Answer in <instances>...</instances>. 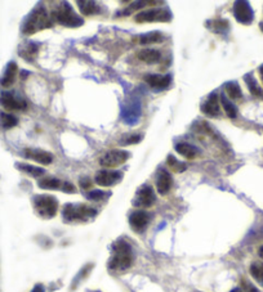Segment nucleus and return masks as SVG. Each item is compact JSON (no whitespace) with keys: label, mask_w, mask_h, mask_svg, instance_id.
I'll return each instance as SVG.
<instances>
[{"label":"nucleus","mask_w":263,"mask_h":292,"mask_svg":"<svg viewBox=\"0 0 263 292\" xmlns=\"http://www.w3.org/2000/svg\"><path fill=\"white\" fill-rule=\"evenodd\" d=\"M142 139V137L138 134H133V135H127V137H123L120 139V145L123 146H130V145H137V143H140V141Z\"/></svg>","instance_id":"nucleus-32"},{"label":"nucleus","mask_w":263,"mask_h":292,"mask_svg":"<svg viewBox=\"0 0 263 292\" xmlns=\"http://www.w3.org/2000/svg\"><path fill=\"white\" fill-rule=\"evenodd\" d=\"M121 179H123V174L120 171H112V170H101L94 176V182L101 187H112Z\"/></svg>","instance_id":"nucleus-11"},{"label":"nucleus","mask_w":263,"mask_h":292,"mask_svg":"<svg viewBox=\"0 0 263 292\" xmlns=\"http://www.w3.org/2000/svg\"><path fill=\"white\" fill-rule=\"evenodd\" d=\"M31 292H44V286L43 285H36Z\"/></svg>","instance_id":"nucleus-37"},{"label":"nucleus","mask_w":263,"mask_h":292,"mask_svg":"<svg viewBox=\"0 0 263 292\" xmlns=\"http://www.w3.org/2000/svg\"><path fill=\"white\" fill-rule=\"evenodd\" d=\"M38 52L39 44H36V43H29V44L25 45V47L19 51V56L22 57V58H25L26 61H32L36 57Z\"/></svg>","instance_id":"nucleus-24"},{"label":"nucleus","mask_w":263,"mask_h":292,"mask_svg":"<svg viewBox=\"0 0 263 292\" xmlns=\"http://www.w3.org/2000/svg\"><path fill=\"white\" fill-rule=\"evenodd\" d=\"M137 23H149V22H169L172 19V13L168 8H151V9L143 10L137 13L134 17Z\"/></svg>","instance_id":"nucleus-6"},{"label":"nucleus","mask_w":263,"mask_h":292,"mask_svg":"<svg viewBox=\"0 0 263 292\" xmlns=\"http://www.w3.org/2000/svg\"><path fill=\"white\" fill-rule=\"evenodd\" d=\"M52 27V21L49 18L44 6L38 5L30 13L22 23V32L25 35H32L40 31L43 28Z\"/></svg>","instance_id":"nucleus-2"},{"label":"nucleus","mask_w":263,"mask_h":292,"mask_svg":"<svg viewBox=\"0 0 263 292\" xmlns=\"http://www.w3.org/2000/svg\"><path fill=\"white\" fill-rule=\"evenodd\" d=\"M133 264V251L129 243L123 239L117 241L114 245L112 256L108 261V268L111 270L121 272V270L129 269Z\"/></svg>","instance_id":"nucleus-1"},{"label":"nucleus","mask_w":263,"mask_h":292,"mask_svg":"<svg viewBox=\"0 0 263 292\" xmlns=\"http://www.w3.org/2000/svg\"><path fill=\"white\" fill-rule=\"evenodd\" d=\"M175 151L178 152V153L181 154V156H183L184 158H187V160H192V158H195L197 156V149L193 146L188 145V143H178L177 146H175Z\"/></svg>","instance_id":"nucleus-21"},{"label":"nucleus","mask_w":263,"mask_h":292,"mask_svg":"<svg viewBox=\"0 0 263 292\" xmlns=\"http://www.w3.org/2000/svg\"><path fill=\"white\" fill-rule=\"evenodd\" d=\"M16 167L18 170H21L22 173L29 174V175L34 176V178H39V176L44 175V173H45L44 169L32 166V165H27V163H16Z\"/></svg>","instance_id":"nucleus-25"},{"label":"nucleus","mask_w":263,"mask_h":292,"mask_svg":"<svg viewBox=\"0 0 263 292\" xmlns=\"http://www.w3.org/2000/svg\"><path fill=\"white\" fill-rule=\"evenodd\" d=\"M80 187L84 189H88L92 187V182H90V179H88V178H84V179L80 180Z\"/></svg>","instance_id":"nucleus-36"},{"label":"nucleus","mask_w":263,"mask_h":292,"mask_svg":"<svg viewBox=\"0 0 263 292\" xmlns=\"http://www.w3.org/2000/svg\"><path fill=\"white\" fill-rule=\"evenodd\" d=\"M145 81L154 89H158V90H163V89H167L171 85L172 82V76L171 75H146L145 76Z\"/></svg>","instance_id":"nucleus-16"},{"label":"nucleus","mask_w":263,"mask_h":292,"mask_svg":"<svg viewBox=\"0 0 263 292\" xmlns=\"http://www.w3.org/2000/svg\"><path fill=\"white\" fill-rule=\"evenodd\" d=\"M150 223V215L143 210H137L130 214L129 225L137 233H142L146 230Z\"/></svg>","instance_id":"nucleus-12"},{"label":"nucleus","mask_w":263,"mask_h":292,"mask_svg":"<svg viewBox=\"0 0 263 292\" xmlns=\"http://www.w3.org/2000/svg\"><path fill=\"white\" fill-rule=\"evenodd\" d=\"M231 292H241V290H239V289H235V290H232Z\"/></svg>","instance_id":"nucleus-40"},{"label":"nucleus","mask_w":263,"mask_h":292,"mask_svg":"<svg viewBox=\"0 0 263 292\" xmlns=\"http://www.w3.org/2000/svg\"><path fill=\"white\" fill-rule=\"evenodd\" d=\"M18 124V120L16 117L10 115V113L0 112V126L3 129H10V128H14V126Z\"/></svg>","instance_id":"nucleus-30"},{"label":"nucleus","mask_w":263,"mask_h":292,"mask_svg":"<svg viewBox=\"0 0 263 292\" xmlns=\"http://www.w3.org/2000/svg\"><path fill=\"white\" fill-rule=\"evenodd\" d=\"M206 26L216 34H226L230 28V23L226 19H212L206 22Z\"/></svg>","instance_id":"nucleus-22"},{"label":"nucleus","mask_w":263,"mask_h":292,"mask_svg":"<svg viewBox=\"0 0 263 292\" xmlns=\"http://www.w3.org/2000/svg\"><path fill=\"white\" fill-rule=\"evenodd\" d=\"M25 157L34 160L35 162L41 163V165H49L53 162V154L49 152H45L43 149H32V148H27L25 149Z\"/></svg>","instance_id":"nucleus-15"},{"label":"nucleus","mask_w":263,"mask_h":292,"mask_svg":"<svg viewBox=\"0 0 263 292\" xmlns=\"http://www.w3.org/2000/svg\"><path fill=\"white\" fill-rule=\"evenodd\" d=\"M260 75H261V79H262V82H263V65L260 67Z\"/></svg>","instance_id":"nucleus-39"},{"label":"nucleus","mask_w":263,"mask_h":292,"mask_svg":"<svg viewBox=\"0 0 263 292\" xmlns=\"http://www.w3.org/2000/svg\"><path fill=\"white\" fill-rule=\"evenodd\" d=\"M129 156L130 154L128 153L127 151H120V149H111V151H107L102 154L101 157H99L98 162L101 166L111 169V167H116V166H120V165H123L125 161H128Z\"/></svg>","instance_id":"nucleus-7"},{"label":"nucleus","mask_w":263,"mask_h":292,"mask_svg":"<svg viewBox=\"0 0 263 292\" xmlns=\"http://www.w3.org/2000/svg\"><path fill=\"white\" fill-rule=\"evenodd\" d=\"M52 18L57 23L66 26V27H79V26H82L84 23L83 18H80L74 12L71 5H69L67 3H62L61 6H57L53 10V13H52Z\"/></svg>","instance_id":"nucleus-5"},{"label":"nucleus","mask_w":263,"mask_h":292,"mask_svg":"<svg viewBox=\"0 0 263 292\" xmlns=\"http://www.w3.org/2000/svg\"><path fill=\"white\" fill-rule=\"evenodd\" d=\"M225 91L231 99H240L243 97L241 89L236 81H230L225 84Z\"/></svg>","instance_id":"nucleus-29"},{"label":"nucleus","mask_w":263,"mask_h":292,"mask_svg":"<svg viewBox=\"0 0 263 292\" xmlns=\"http://www.w3.org/2000/svg\"><path fill=\"white\" fill-rule=\"evenodd\" d=\"M34 209L39 217L44 219H52L58 213L57 198L51 195H38L32 198Z\"/></svg>","instance_id":"nucleus-4"},{"label":"nucleus","mask_w":263,"mask_h":292,"mask_svg":"<svg viewBox=\"0 0 263 292\" xmlns=\"http://www.w3.org/2000/svg\"><path fill=\"white\" fill-rule=\"evenodd\" d=\"M241 289H243L241 292H260L256 289V286H253V285L247 280L241 281Z\"/></svg>","instance_id":"nucleus-34"},{"label":"nucleus","mask_w":263,"mask_h":292,"mask_svg":"<svg viewBox=\"0 0 263 292\" xmlns=\"http://www.w3.org/2000/svg\"><path fill=\"white\" fill-rule=\"evenodd\" d=\"M0 106L8 111H22L26 108V102L9 91H3L0 94Z\"/></svg>","instance_id":"nucleus-10"},{"label":"nucleus","mask_w":263,"mask_h":292,"mask_svg":"<svg viewBox=\"0 0 263 292\" xmlns=\"http://www.w3.org/2000/svg\"><path fill=\"white\" fill-rule=\"evenodd\" d=\"M162 41H164V35L160 31L147 32V34H143L140 38V43L143 45L158 44V43H162Z\"/></svg>","instance_id":"nucleus-23"},{"label":"nucleus","mask_w":263,"mask_h":292,"mask_svg":"<svg viewBox=\"0 0 263 292\" xmlns=\"http://www.w3.org/2000/svg\"><path fill=\"white\" fill-rule=\"evenodd\" d=\"M167 162H168L169 167H171L175 173H183L184 170L187 169V165L183 162H179L173 154H169L168 158H167Z\"/></svg>","instance_id":"nucleus-31"},{"label":"nucleus","mask_w":263,"mask_h":292,"mask_svg":"<svg viewBox=\"0 0 263 292\" xmlns=\"http://www.w3.org/2000/svg\"><path fill=\"white\" fill-rule=\"evenodd\" d=\"M87 197H88L89 200H93V201H99V200H102V198L105 197V193L101 191H93L90 192Z\"/></svg>","instance_id":"nucleus-35"},{"label":"nucleus","mask_w":263,"mask_h":292,"mask_svg":"<svg viewBox=\"0 0 263 292\" xmlns=\"http://www.w3.org/2000/svg\"><path fill=\"white\" fill-rule=\"evenodd\" d=\"M251 276L253 277V280L263 287V263L261 261H254L253 264L249 268Z\"/></svg>","instance_id":"nucleus-27"},{"label":"nucleus","mask_w":263,"mask_h":292,"mask_svg":"<svg viewBox=\"0 0 263 292\" xmlns=\"http://www.w3.org/2000/svg\"><path fill=\"white\" fill-rule=\"evenodd\" d=\"M79 9L83 16H94L101 12V8L95 1H89V0H80L78 1Z\"/></svg>","instance_id":"nucleus-19"},{"label":"nucleus","mask_w":263,"mask_h":292,"mask_svg":"<svg viewBox=\"0 0 263 292\" xmlns=\"http://www.w3.org/2000/svg\"><path fill=\"white\" fill-rule=\"evenodd\" d=\"M201 112L209 117L219 116V98L216 93H212L201 104Z\"/></svg>","instance_id":"nucleus-14"},{"label":"nucleus","mask_w":263,"mask_h":292,"mask_svg":"<svg viewBox=\"0 0 263 292\" xmlns=\"http://www.w3.org/2000/svg\"><path fill=\"white\" fill-rule=\"evenodd\" d=\"M97 215V210L88 205H65L62 210V218L66 223H74V221H87Z\"/></svg>","instance_id":"nucleus-3"},{"label":"nucleus","mask_w":263,"mask_h":292,"mask_svg":"<svg viewBox=\"0 0 263 292\" xmlns=\"http://www.w3.org/2000/svg\"><path fill=\"white\" fill-rule=\"evenodd\" d=\"M221 103H222L226 115H227L230 119H236V117H238V107L235 106L225 94L221 97Z\"/></svg>","instance_id":"nucleus-28"},{"label":"nucleus","mask_w":263,"mask_h":292,"mask_svg":"<svg viewBox=\"0 0 263 292\" xmlns=\"http://www.w3.org/2000/svg\"><path fill=\"white\" fill-rule=\"evenodd\" d=\"M17 73H18V67L14 62H9L6 65L5 71L1 75V79H0V85L3 86V88H9L14 84L17 77Z\"/></svg>","instance_id":"nucleus-17"},{"label":"nucleus","mask_w":263,"mask_h":292,"mask_svg":"<svg viewBox=\"0 0 263 292\" xmlns=\"http://www.w3.org/2000/svg\"><path fill=\"white\" fill-rule=\"evenodd\" d=\"M172 186H173V178H172L171 173L167 170H160L156 176V188L160 195H168L171 191Z\"/></svg>","instance_id":"nucleus-13"},{"label":"nucleus","mask_w":263,"mask_h":292,"mask_svg":"<svg viewBox=\"0 0 263 292\" xmlns=\"http://www.w3.org/2000/svg\"><path fill=\"white\" fill-rule=\"evenodd\" d=\"M234 14L236 21L241 25H251L253 22V10L248 1H243V0L235 1Z\"/></svg>","instance_id":"nucleus-9"},{"label":"nucleus","mask_w":263,"mask_h":292,"mask_svg":"<svg viewBox=\"0 0 263 292\" xmlns=\"http://www.w3.org/2000/svg\"><path fill=\"white\" fill-rule=\"evenodd\" d=\"M258 255H260L261 259H263V246H261V247L258 248Z\"/></svg>","instance_id":"nucleus-38"},{"label":"nucleus","mask_w":263,"mask_h":292,"mask_svg":"<svg viewBox=\"0 0 263 292\" xmlns=\"http://www.w3.org/2000/svg\"><path fill=\"white\" fill-rule=\"evenodd\" d=\"M38 186L41 189H61V191H64L65 182L57 179V178H44V179L39 180Z\"/></svg>","instance_id":"nucleus-20"},{"label":"nucleus","mask_w":263,"mask_h":292,"mask_svg":"<svg viewBox=\"0 0 263 292\" xmlns=\"http://www.w3.org/2000/svg\"><path fill=\"white\" fill-rule=\"evenodd\" d=\"M244 79L248 85V88H249V91L252 93V95L263 99V90L260 88V86H258L257 81H256V79L253 77V75H252V73H248V75H245Z\"/></svg>","instance_id":"nucleus-26"},{"label":"nucleus","mask_w":263,"mask_h":292,"mask_svg":"<svg viewBox=\"0 0 263 292\" xmlns=\"http://www.w3.org/2000/svg\"><path fill=\"white\" fill-rule=\"evenodd\" d=\"M138 60L142 62L147 63V65H155L159 61L162 60V53L156 49H151V48H146V49H141L137 54Z\"/></svg>","instance_id":"nucleus-18"},{"label":"nucleus","mask_w":263,"mask_h":292,"mask_svg":"<svg viewBox=\"0 0 263 292\" xmlns=\"http://www.w3.org/2000/svg\"><path fill=\"white\" fill-rule=\"evenodd\" d=\"M156 4H159L158 1H134V3L130 4V6L128 8V10L125 13H127V14H129L130 12H133V10H136V9L145 8L146 5H156Z\"/></svg>","instance_id":"nucleus-33"},{"label":"nucleus","mask_w":263,"mask_h":292,"mask_svg":"<svg viewBox=\"0 0 263 292\" xmlns=\"http://www.w3.org/2000/svg\"><path fill=\"white\" fill-rule=\"evenodd\" d=\"M156 201V196L155 192L152 189L151 186L149 184H145V186L141 187L138 191H137V195L134 197L133 205L137 206V208H142L147 209L151 208L152 205L155 204Z\"/></svg>","instance_id":"nucleus-8"}]
</instances>
